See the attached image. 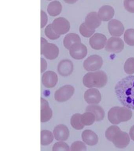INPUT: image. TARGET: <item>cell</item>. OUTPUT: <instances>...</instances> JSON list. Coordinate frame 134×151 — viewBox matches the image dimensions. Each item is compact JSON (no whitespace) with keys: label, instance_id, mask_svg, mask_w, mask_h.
<instances>
[{"label":"cell","instance_id":"obj_1","mask_svg":"<svg viewBox=\"0 0 134 151\" xmlns=\"http://www.w3.org/2000/svg\"><path fill=\"white\" fill-rule=\"evenodd\" d=\"M119 101L125 107L134 109V76H129L119 81L115 87Z\"/></svg>","mask_w":134,"mask_h":151},{"label":"cell","instance_id":"obj_2","mask_svg":"<svg viewBox=\"0 0 134 151\" xmlns=\"http://www.w3.org/2000/svg\"><path fill=\"white\" fill-rule=\"evenodd\" d=\"M107 80L106 73L100 70L87 73L83 77V82L84 86L88 88L95 87L101 88L106 85Z\"/></svg>","mask_w":134,"mask_h":151},{"label":"cell","instance_id":"obj_3","mask_svg":"<svg viewBox=\"0 0 134 151\" xmlns=\"http://www.w3.org/2000/svg\"><path fill=\"white\" fill-rule=\"evenodd\" d=\"M41 54L46 58L53 60L58 56L59 49L54 44L49 43L46 39L41 37Z\"/></svg>","mask_w":134,"mask_h":151},{"label":"cell","instance_id":"obj_4","mask_svg":"<svg viewBox=\"0 0 134 151\" xmlns=\"http://www.w3.org/2000/svg\"><path fill=\"white\" fill-rule=\"evenodd\" d=\"M75 88L71 85L62 86L55 92L54 98L59 102H64L71 99L75 93Z\"/></svg>","mask_w":134,"mask_h":151},{"label":"cell","instance_id":"obj_5","mask_svg":"<svg viewBox=\"0 0 134 151\" xmlns=\"http://www.w3.org/2000/svg\"><path fill=\"white\" fill-rule=\"evenodd\" d=\"M103 63V59L101 56L97 55H92L85 60L83 67L88 71H94L100 69Z\"/></svg>","mask_w":134,"mask_h":151},{"label":"cell","instance_id":"obj_6","mask_svg":"<svg viewBox=\"0 0 134 151\" xmlns=\"http://www.w3.org/2000/svg\"><path fill=\"white\" fill-rule=\"evenodd\" d=\"M51 24L54 31L60 35L66 34L70 30V23L64 17L55 19Z\"/></svg>","mask_w":134,"mask_h":151},{"label":"cell","instance_id":"obj_7","mask_svg":"<svg viewBox=\"0 0 134 151\" xmlns=\"http://www.w3.org/2000/svg\"><path fill=\"white\" fill-rule=\"evenodd\" d=\"M124 47V42L119 37H111L107 41L105 49L107 51L115 53L122 52Z\"/></svg>","mask_w":134,"mask_h":151},{"label":"cell","instance_id":"obj_8","mask_svg":"<svg viewBox=\"0 0 134 151\" xmlns=\"http://www.w3.org/2000/svg\"><path fill=\"white\" fill-rule=\"evenodd\" d=\"M130 141L128 133L122 132L121 130L115 134L111 140L115 146L119 148H123L127 147Z\"/></svg>","mask_w":134,"mask_h":151},{"label":"cell","instance_id":"obj_9","mask_svg":"<svg viewBox=\"0 0 134 151\" xmlns=\"http://www.w3.org/2000/svg\"><path fill=\"white\" fill-rule=\"evenodd\" d=\"M70 56L76 60L84 58L87 54V49L83 44L80 42L75 44L69 49Z\"/></svg>","mask_w":134,"mask_h":151},{"label":"cell","instance_id":"obj_10","mask_svg":"<svg viewBox=\"0 0 134 151\" xmlns=\"http://www.w3.org/2000/svg\"><path fill=\"white\" fill-rule=\"evenodd\" d=\"M107 38L100 33L94 34L89 40V44L93 49L99 50L104 48L106 43Z\"/></svg>","mask_w":134,"mask_h":151},{"label":"cell","instance_id":"obj_11","mask_svg":"<svg viewBox=\"0 0 134 151\" xmlns=\"http://www.w3.org/2000/svg\"><path fill=\"white\" fill-rule=\"evenodd\" d=\"M42 80L43 86L47 88H52L57 84L58 76L55 72L47 71L43 74Z\"/></svg>","mask_w":134,"mask_h":151},{"label":"cell","instance_id":"obj_12","mask_svg":"<svg viewBox=\"0 0 134 151\" xmlns=\"http://www.w3.org/2000/svg\"><path fill=\"white\" fill-rule=\"evenodd\" d=\"M108 27L109 33L112 36H120L124 32V26L120 21L116 19L109 21Z\"/></svg>","mask_w":134,"mask_h":151},{"label":"cell","instance_id":"obj_13","mask_svg":"<svg viewBox=\"0 0 134 151\" xmlns=\"http://www.w3.org/2000/svg\"><path fill=\"white\" fill-rule=\"evenodd\" d=\"M73 70V64L69 60H62L57 66L59 74L62 76H67L70 75Z\"/></svg>","mask_w":134,"mask_h":151},{"label":"cell","instance_id":"obj_14","mask_svg":"<svg viewBox=\"0 0 134 151\" xmlns=\"http://www.w3.org/2000/svg\"><path fill=\"white\" fill-rule=\"evenodd\" d=\"M41 121L45 122L49 121L52 116V111L49 103L45 99H41Z\"/></svg>","mask_w":134,"mask_h":151},{"label":"cell","instance_id":"obj_15","mask_svg":"<svg viewBox=\"0 0 134 151\" xmlns=\"http://www.w3.org/2000/svg\"><path fill=\"white\" fill-rule=\"evenodd\" d=\"M55 139L58 141H64L67 140L69 136V131L67 127L64 124L57 125L53 131Z\"/></svg>","mask_w":134,"mask_h":151},{"label":"cell","instance_id":"obj_16","mask_svg":"<svg viewBox=\"0 0 134 151\" xmlns=\"http://www.w3.org/2000/svg\"><path fill=\"white\" fill-rule=\"evenodd\" d=\"M84 99L88 104H97L100 102L102 96L98 89L90 88L85 93Z\"/></svg>","mask_w":134,"mask_h":151},{"label":"cell","instance_id":"obj_17","mask_svg":"<svg viewBox=\"0 0 134 151\" xmlns=\"http://www.w3.org/2000/svg\"><path fill=\"white\" fill-rule=\"evenodd\" d=\"M132 116V112L127 107L116 106V118L118 124L128 121Z\"/></svg>","mask_w":134,"mask_h":151},{"label":"cell","instance_id":"obj_18","mask_svg":"<svg viewBox=\"0 0 134 151\" xmlns=\"http://www.w3.org/2000/svg\"><path fill=\"white\" fill-rule=\"evenodd\" d=\"M101 21L97 12H93L89 13L87 15L85 23L89 28L95 29L100 25Z\"/></svg>","mask_w":134,"mask_h":151},{"label":"cell","instance_id":"obj_19","mask_svg":"<svg viewBox=\"0 0 134 151\" xmlns=\"http://www.w3.org/2000/svg\"><path fill=\"white\" fill-rule=\"evenodd\" d=\"M97 15L101 21H108L113 17L115 10L111 6H103L99 10Z\"/></svg>","mask_w":134,"mask_h":151},{"label":"cell","instance_id":"obj_20","mask_svg":"<svg viewBox=\"0 0 134 151\" xmlns=\"http://www.w3.org/2000/svg\"><path fill=\"white\" fill-rule=\"evenodd\" d=\"M82 140L86 144L90 146H95L98 142L97 134L91 130L86 129L82 133Z\"/></svg>","mask_w":134,"mask_h":151},{"label":"cell","instance_id":"obj_21","mask_svg":"<svg viewBox=\"0 0 134 151\" xmlns=\"http://www.w3.org/2000/svg\"><path fill=\"white\" fill-rule=\"evenodd\" d=\"M86 112L93 113L96 118V121L103 120L105 117V111L101 106L96 104L89 105L86 108Z\"/></svg>","mask_w":134,"mask_h":151},{"label":"cell","instance_id":"obj_22","mask_svg":"<svg viewBox=\"0 0 134 151\" xmlns=\"http://www.w3.org/2000/svg\"><path fill=\"white\" fill-rule=\"evenodd\" d=\"M80 37L76 33H71L67 34L63 40V45L67 49H70L75 44L81 42Z\"/></svg>","mask_w":134,"mask_h":151},{"label":"cell","instance_id":"obj_23","mask_svg":"<svg viewBox=\"0 0 134 151\" xmlns=\"http://www.w3.org/2000/svg\"><path fill=\"white\" fill-rule=\"evenodd\" d=\"M62 6L59 1H55L50 2L48 6L47 12L50 16L56 17L62 12Z\"/></svg>","mask_w":134,"mask_h":151},{"label":"cell","instance_id":"obj_24","mask_svg":"<svg viewBox=\"0 0 134 151\" xmlns=\"http://www.w3.org/2000/svg\"><path fill=\"white\" fill-rule=\"evenodd\" d=\"M54 135L50 131L43 130L41 132V144L42 146H47L54 140Z\"/></svg>","mask_w":134,"mask_h":151},{"label":"cell","instance_id":"obj_25","mask_svg":"<svg viewBox=\"0 0 134 151\" xmlns=\"http://www.w3.org/2000/svg\"><path fill=\"white\" fill-rule=\"evenodd\" d=\"M82 114L80 113L74 114L70 119V124L74 128L77 130H81L84 127L81 119Z\"/></svg>","mask_w":134,"mask_h":151},{"label":"cell","instance_id":"obj_26","mask_svg":"<svg viewBox=\"0 0 134 151\" xmlns=\"http://www.w3.org/2000/svg\"><path fill=\"white\" fill-rule=\"evenodd\" d=\"M81 119L84 126H90L96 121L95 115L90 112H86L82 114Z\"/></svg>","mask_w":134,"mask_h":151},{"label":"cell","instance_id":"obj_27","mask_svg":"<svg viewBox=\"0 0 134 151\" xmlns=\"http://www.w3.org/2000/svg\"><path fill=\"white\" fill-rule=\"evenodd\" d=\"M79 30L81 35L86 37H89L95 32V29H91L86 25L84 22L80 26Z\"/></svg>","mask_w":134,"mask_h":151},{"label":"cell","instance_id":"obj_28","mask_svg":"<svg viewBox=\"0 0 134 151\" xmlns=\"http://www.w3.org/2000/svg\"><path fill=\"white\" fill-rule=\"evenodd\" d=\"M124 41L127 44L130 46H134V29H127L124 33Z\"/></svg>","mask_w":134,"mask_h":151},{"label":"cell","instance_id":"obj_29","mask_svg":"<svg viewBox=\"0 0 134 151\" xmlns=\"http://www.w3.org/2000/svg\"><path fill=\"white\" fill-rule=\"evenodd\" d=\"M45 35L49 39L52 40H56L58 39L61 35H58L53 29L51 24L48 25L44 29Z\"/></svg>","mask_w":134,"mask_h":151},{"label":"cell","instance_id":"obj_30","mask_svg":"<svg viewBox=\"0 0 134 151\" xmlns=\"http://www.w3.org/2000/svg\"><path fill=\"white\" fill-rule=\"evenodd\" d=\"M125 71L128 74L134 73V58L128 59L125 61L124 66Z\"/></svg>","mask_w":134,"mask_h":151},{"label":"cell","instance_id":"obj_31","mask_svg":"<svg viewBox=\"0 0 134 151\" xmlns=\"http://www.w3.org/2000/svg\"><path fill=\"white\" fill-rule=\"evenodd\" d=\"M70 150V147L68 144L63 141L56 142L52 147L53 151H69Z\"/></svg>","mask_w":134,"mask_h":151},{"label":"cell","instance_id":"obj_32","mask_svg":"<svg viewBox=\"0 0 134 151\" xmlns=\"http://www.w3.org/2000/svg\"><path fill=\"white\" fill-rule=\"evenodd\" d=\"M120 129L118 126H112L107 129L105 132V137L109 141H111L113 137Z\"/></svg>","mask_w":134,"mask_h":151},{"label":"cell","instance_id":"obj_33","mask_svg":"<svg viewBox=\"0 0 134 151\" xmlns=\"http://www.w3.org/2000/svg\"><path fill=\"white\" fill-rule=\"evenodd\" d=\"M86 146L84 143L80 141L75 142L72 144L70 150L71 151H86Z\"/></svg>","mask_w":134,"mask_h":151},{"label":"cell","instance_id":"obj_34","mask_svg":"<svg viewBox=\"0 0 134 151\" xmlns=\"http://www.w3.org/2000/svg\"><path fill=\"white\" fill-rule=\"evenodd\" d=\"M124 6L129 12L134 13V0H124Z\"/></svg>","mask_w":134,"mask_h":151},{"label":"cell","instance_id":"obj_35","mask_svg":"<svg viewBox=\"0 0 134 151\" xmlns=\"http://www.w3.org/2000/svg\"><path fill=\"white\" fill-rule=\"evenodd\" d=\"M41 28H43L46 25L48 22V17L45 12L41 11Z\"/></svg>","mask_w":134,"mask_h":151},{"label":"cell","instance_id":"obj_36","mask_svg":"<svg viewBox=\"0 0 134 151\" xmlns=\"http://www.w3.org/2000/svg\"><path fill=\"white\" fill-rule=\"evenodd\" d=\"M41 73H43L46 70L47 67V63L45 59L42 58H41Z\"/></svg>","mask_w":134,"mask_h":151},{"label":"cell","instance_id":"obj_37","mask_svg":"<svg viewBox=\"0 0 134 151\" xmlns=\"http://www.w3.org/2000/svg\"><path fill=\"white\" fill-rule=\"evenodd\" d=\"M129 135L132 140L134 141V125L132 126L130 129L129 131Z\"/></svg>","mask_w":134,"mask_h":151},{"label":"cell","instance_id":"obj_38","mask_svg":"<svg viewBox=\"0 0 134 151\" xmlns=\"http://www.w3.org/2000/svg\"><path fill=\"white\" fill-rule=\"evenodd\" d=\"M66 3L69 4H74L78 1V0H63Z\"/></svg>","mask_w":134,"mask_h":151},{"label":"cell","instance_id":"obj_39","mask_svg":"<svg viewBox=\"0 0 134 151\" xmlns=\"http://www.w3.org/2000/svg\"><path fill=\"white\" fill-rule=\"evenodd\" d=\"M48 1H52V0H48Z\"/></svg>","mask_w":134,"mask_h":151}]
</instances>
